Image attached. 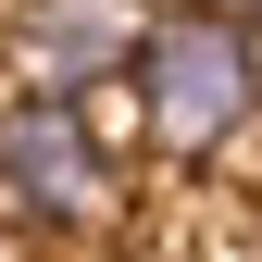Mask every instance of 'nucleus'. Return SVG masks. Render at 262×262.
<instances>
[{
    "label": "nucleus",
    "mask_w": 262,
    "mask_h": 262,
    "mask_svg": "<svg viewBox=\"0 0 262 262\" xmlns=\"http://www.w3.org/2000/svg\"><path fill=\"white\" fill-rule=\"evenodd\" d=\"M138 38L150 25L125 0H13L0 13V62H13L38 100H88L100 75H138Z\"/></svg>",
    "instance_id": "obj_3"
},
{
    "label": "nucleus",
    "mask_w": 262,
    "mask_h": 262,
    "mask_svg": "<svg viewBox=\"0 0 262 262\" xmlns=\"http://www.w3.org/2000/svg\"><path fill=\"white\" fill-rule=\"evenodd\" d=\"M212 13H237V25H262V0H212Z\"/></svg>",
    "instance_id": "obj_4"
},
{
    "label": "nucleus",
    "mask_w": 262,
    "mask_h": 262,
    "mask_svg": "<svg viewBox=\"0 0 262 262\" xmlns=\"http://www.w3.org/2000/svg\"><path fill=\"white\" fill-rule=\"evenodd\" d=\"M138 138L162 162H225L237 138H262V25L175 0L138 38Z\"/></svg>",
    "instance_id": "obj_1"
},
{
    "label": "nucleus",
    "mask_w": 262,
    "mask_h": 262,
    "mask_svg": "<svg viewBox=\"0 0 262 262\" xmlns=\"http://www.w3.org/2000/svg\"><path fill=\"white\" fill-rule=\"evenodd\" d=\"M0 212L38 237H113L125 225V162L88 100H0Z\"/></svg>",
    "instance_id": "obj_2"
}]
</instances>
